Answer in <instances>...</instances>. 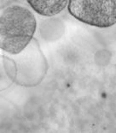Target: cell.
Returning a JSON list of instances; mask_svg holds the SVG:
<instances>
[{"label": "cell", "mask_w": 116, "mask_h": 133, "mask_svg": "<svg viewBox=\"0 0 116 133\" xmlns=\"http://www.w3.org/2000/svg\"><path fill=\"white\" fill-rule=\"evenodd\" d=\"M37 22L26 7L12 5L0 15V49L11 55L19 54L33 39Z\"/></svg>", "instance_id": "6da1fadb"}, {"label": "cell", "mask_w": 116, "mask_h": 133, "mask_svg": "<svg viewBox=\"0 0 116 133\" xmlns=\"http://www.w3.org/2000/svg\"><path fill=\"white\" fill-rule=\"evenodd\" d=\"M12 59L16 64L15 83L21 87L32 88L43 81L48 70L46 58L37 39H33L25 49Z\"/></svg>", "instance_id": "7a4b0ae2"}, {"label": "cell", "mask_w": 116, "mask_h": 133, "mask_svg": "<svg viewBox=\"0 0 116 133\" xmlns=\"http://www.w3.org/2000/svg\"><path fill=\"white\" fill-rule=\"evenodd\" d=\"M115 0H71L67 9L78 21L97 28H109L116 23Z\"/></svg>", "instance_id": "3957f363"}, {"label": "cell", "mask_w": 116, "mask_h": 133, "mask_svg": "<svg viewBox=\"0 0 116 133\" xmlns=\"http://www.w3.org/2000/svg\"><path fill=\"white\" fill-rule=\"evenodd\" d=\"M27 3L35 12L44 16L57 15L68 4L67 0H28Z\"/></svg>", "instance_id": "277c9868"}, {"label": "cell", "mask_w": 116, "mask_h": 133, "mask_svg": "<svg viewBox=\"0 0 116 133\" xmlns=\"http://www.w3.org/2000/svg\"><path fill=\"white\" fill-rule=\"evenodd\" d=\"M16 64L12 58L0 55V92L8 89L15 83Z\"/></svg>", "instance_id": "5b68a950"}]
</instances>
